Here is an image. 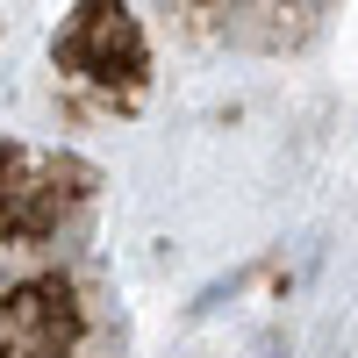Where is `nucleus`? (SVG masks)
<instances>
[{"mask_svg":"<svg viewBox=\"0 0 358 358\" xmlns=\"http://www.w3.org/2000/svg\"><path fill=\"white\" fill-rule=\"evenodd\" d=\"M79 344V308L65 287H22L0 301V358H72Z\"/></svg>","mask_w":358,"mask_h":358,"instance_id":"2","label":"nucleus"},{"mask_svg":"<svg viewBox=\"0 0 358 358\" xmlns=\"http://www.w3.org/2000/svg\"><path fill=\"white\" fill-rule=\"evenodd\" d=\"M57 65L79 72V79H101V86H115V79L129 86L143 72V29H136V15L122 8V0H79L72 22H65V36H57Z\"/></svg>","mask_w":358,"mask_h":358,"instance_id":"1","label":"nucleus"},{"mask_svg":"<svg viewBox=\"0 0 358 358\" xmlns=\"http://www.w3.org/2000/svg\"><path fill=\"white\" fill-rule=\"evenodd\" d=\"M72 208V187H65V172L43 165V158H0V229H15V236H43L57 229V215Z\"/></svg>","mask_w":358,"mask_h":358,"instance_id":"3","label":"nucleus"}]
</instances>
